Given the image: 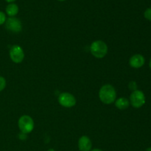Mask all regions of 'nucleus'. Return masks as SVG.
<instances>
[{
  "mask_svg": "<svg viewBox=\"0 0 151 151\" xmlns=\"http://www.w3.org/2000/svg\"><path fill=\"white\" fill-rule=\"evenodd\" d=\"M99 98L102 103L109 105L115 102L116 98V91L114 87L110 84H106L100 88L99 91Z\"/></svg>",
  "mask_w": 151,
  "mask_h": 151,
  "instance_id": "obj_1",
  "label": "nucleus"
},
{
  "mask_svg": "<svg viewBox=\"0 0 151 151\" xmlns=\"http://www.w3.org/2000/svg\"><path fill=\"white\" fill-rule=\"evenodd\" d=\"M90 52L94 57L97 58H103L108 53V46L104 41L97 40L91 43L90 46Z\"/></svg>",
  "mask_w": 151,
  "mask_h": 151,
  "instance_id": "obj_2",
  "label": "nucleus"
},
{
  "mask_svg": "<svg viewBox=\"0 0 151 151\" xmlns=\"http://www.w3.org/2000/svg\"><path fill=\"white\" fill-rule=\"evenodd\" d=\"M19 128L21 132L25 134H29L34 129V121L31 116L28 115H23L19 119Z\"/></svg>",
  "mask_w": 151,
  "mask_h": 151,
  "instance_id": "obj_3",
  "label": "nucleus"
},
{
  "mask_svg": "<svg viewBox=\"0 0 151 151\" xmlns=\"http://www.w3.org/2000/svg\"><path fill=\"white\" fill-rule=\"evenodd\" d=\"M146 101L145 96L143 91L140 90H136L131 93L130 96V103L131 106L136 109H139L142 107Z\"/></svg>",
  "mask_w": 151,
  "mask_h": 151,
  "instance_id": "obj_4",
  "label": "nucleus"
},
{
  "mask_svg": "<svg viewBox=\"0 0 151 151\" xmlns=\"http://www.w3.org/2000/svg\"><path fill=\"white\" fill-rule=\"evenodd\" d=\"M58 103L65 108H72L76 104V99L69 92H63L59 95Z\"/></svg>",
  "mask_w": 151,
  "mask_h": 151,
  "instance_id": "obj_5",
  "label": "nucleus"
},
{
  "mask_svg": "<svg viewBox=\"0 0 151 151\" xmlns=\"http://www.w3.org/2000/svg\"><path fill=\"white\" fill-rule=\"evenodd\" d=\"M10 57L12 61L20 63L24 58V53L19 45H13L10 50Z\"/></svg>",
  "mask_w": 151,
  "mask_h": 151,
  "instance_id": "obj_6",
  "label": "nucleus"
},
{
  "mask_svg": "<svg viewBox=\"0 0 151 151\" xmlns=\"http://www.w3.org/2000/svg\"><path fill=\"white\" fill-rule=\"evenodd\" d=\"M5 27L7 29L13 32H19L22 29V22L16 17H9L6 19Z\"/></svg>",
  "mask_w": 151,
  "mask_h": 151,
  "instance_id": "obj_7",
  "label": "nucleus"
},
{
  "mask_svg": "<svg viewBox=\"0 0 151 151\" xmlns=\"http://www.w3.org/2000/svg\"><path fill=\"white\" fill-rule=\"evenodd\" d=\"M145 63V59L144 56L140 54L134 55L129 60L130 66L135 69L141 68L142 66H144Z\"/></svg>",
  "mask_w": 151,
  "mask_h": 151,
  "instance_id": "obj_8",
  "label": "nucleus"
},
{
  "mask_svg": "<svg viewBox=\"0 0 151 151\" xmlns=\"http://www.w3.org/2000/svg\"><path fill=\"white\" fill-rule=\"evenodd\" d=\"M92 143L87 136H83L78 140V148L81 151H91Z\"/></svg>",
  "mask_w": 151,
  "mask_h": 151,
  "instance_id": "obj_9",
  "label": "nucleus"
},
{
  "mask_svg": "<svg viewBox=\"0 0 151 151\" xmlns=\"http://www.w3.org/2000/svg\"><path fill=\"white\" fill-rule=\"evenodd\" d=\"M129 105V100L125 97H120V98L117 99L115 102V106L119 110H125V109H128Z\"/></svg>",
  "mask_w": 151,
  "mask_h": 151,
  "instance_id": "obj_10",
  "label": "nucleus"
},
{
  "mask_svg": "<svg viewBox=\"0 0 151 151\" xmlns=\"http://www.w3.org/2000/svg\"><path fill=\"white\" fill-rule=\"evenodd\" d=\"M18 13H19V7L17 4L14 3H10L6 7V13L10 17H14L16 15L18 14Z\"/></svg>",
  "mask_w": 151,
  "mask_h": 151,
  "instance_id": "obj_11",
  "label": "nucleus"
},
{
  "mask_svg": "<svg viewBox=\"0 0 151 151\" xmlns=\"http://www.w3.org/2000/svg\"><path fill=\"white\" fill-rule=\"evenodd\" d=\"M6 86V80L3 77L0 76V91H3Z\"/></svg>",
  "mask_w": 151,
  "mask_h": 151,
  "instance_id": "obj_12",
  "label": "nucleus"
},
{
  "mask_svg": "<svg viewBox=\"0 0 151 151\" xmlns=\"http://www.w3.org/2000/svg\"><path fill=\"white\" fill-rule=\"evenodd\" d=\"M144 16L146 19L151 21V7H149V8H147V10L145 11Z\"/></svg>",
  "mask_w": 151,
  "mask_h": 151,
  "instance_id": "obj_13",
  "label": "nucleus"
},
{
  "mask_svg": "<svg viewBox=\"0 0 151 151\" xmlns=\"http://www.w3.org/2000/svg\"><path fill=\"white\" fill-rule=\"evenodd\" d=\"M6 22V16L4 13L2 11H0V25L3 24Z\"/></svg>",
  "mask_w": 151,
  "mask_h": 151,
  "instance_id": "obj_14",
  "label": "nucleus"
},
{
  "mask_svg": "<svg viewBox=\"0 0 151 151\" xmlns=\"http://www.w3.org/2000/svg\"><path fill=\"white\" fill-rule=\"evenodd\" d=\"M128 86H129L130 89L133 90V91H136V90H137V84L136 83L135 81H131V82H130Z\"/></svg>",
  "mask_w": 151,
  "mask_h": 151,
  "instance_id": "obj_15",
  "label": "nucleus"
},
{
  "mask_svg": "<svg viewBox=\"0 0 151 151\" xmlns=\"http://www.w3.org/2000/svg\"><path fill=\"white\" fill-rule=\"evenodd\" d=\"M7 2H9V3H11V2H13V1H15L16 0H5Z\"/></svg>",
  "mask_w": 151,
  "mask_h": 151,
  "instance_id": "obj_16",
  "label": "nucleus"
},
{
  "mask_svg": "<svg viewBox=\"0 0 151 151\" xmlns=\"http://www.w3.org/2000/svg\"><path fill=\"white\" fill-rule=\"evenodd\" d=\"M91 151H103V150H100V149H97V148H96V149H93V150H91Z\"/></svg>",
  "mask_w": 151,
  "mask_h": 151,
  "instance_id": "obj_17",
  "label": "nucleus"
},
{
  "mask_svg": "<svg viewBox=\"0 0 151 151\" xmlns=\"http://www.w3.org/2000/svg\"><path fill=\"white\" fill-rule=\"evenodd\" d=\"M149 66H150V68L151 69V58H150V63H149Z\"/></svg>",
  "mask_w": 151,
  "mask_h": 151,
  "instance_id": "obj_18",
  "label": "nucleus"
},
{
  "mask_svg": "<svg viewBox=\"0 0 151 151\" xmlns=\"http://www.w3.org/2000/svg\"><path fill=\"white\" fill-rule=\"evenodd\" d=\"M47 151H55V150H54V149H49V150H47Z\"/></svg>",
  "mask_w": 151,
  "mask_h": 151,
  "instance_id": "obj_19",
  "label": "nucleus"
},
{
  "mask_svg": "<svg viewBox=\"0 0 151 151\" xmlns=\"http://www.w3.org/2000/svg\"><path fill=\"white\" fill-rule=\"evenodd\" d=\"M147 151H151V147H149V148L147 149Z\"/></svg>",
  "mask_w": 151,
  "mask_h": 151,
  "instance_id": "obj_20",
  "label": "nucleus"
},
{
  "mask_svg": "<svg viewBox=\"0 0 151 151\" xmlns=\"http://www.w3.org/2000/svg\"><path fill=\"white\" fill-rule=\"evenodd\" d=\"M58 1H66V0H58Z\"/></svg>",
  "mask_w": 151,
  "mask_h": 151,
  "instance_id": "obj_21",
  "label": "nucleus"
}]
</instances>
